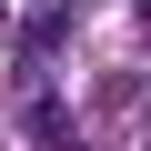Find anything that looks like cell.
<instances>
[{
  "mask_svg": "<svg viewBox=\"0 0 151 151\" xmlns=\"http://www.w3.org/2000/svg\"><path fill=\"white\" fill-rule=\"evenodd\" d=\"M141 20H151V0H141Z\"/></svg>",
  "mask_w": 151,
  "mask_h": 151,
  "instance_id": "6da1fadb",
  "label": "cell"
},
{
  "mask_svg": "<svg viewBox=\"0 0 151 151\" xmlns=\"http://www.w3.org/2000/svg\"><path fill=\"white\" fill-rule=\"evenodd\" d=\"M141 151H151V141H141Z\"/></svg>",
  "mask_w": 151,
  "mask_h": 151,
  "instance_id": "7a4b0ae2",
  "label": "cell"
}]
</instances>
